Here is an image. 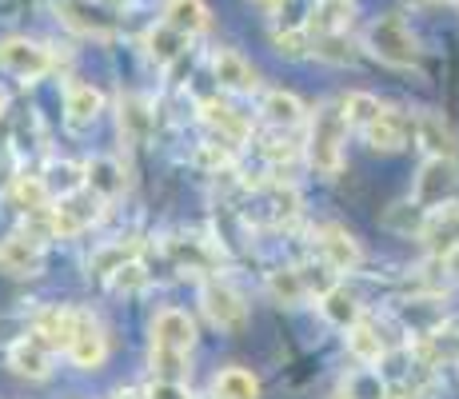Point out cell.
<instances>
[{
	"label": "cell",
	"instance_id": "1",
	"mask_svg": "<svg viewBox=\"0 0 459 399\" xmlns=\"http://www.w3.org/2000/svg\"><path fill=\"white\" fill-rule=\"evenodd\" d=\"M348 112L343 100H324L320 108L307 117V140H304V160L316 176H340L343 172V144H348Z\"/></svg>",
	"mask_w": 459,
	"mask_h": 399
},
{
	"label": "cell",
	"instance_id": "2",
	"mask_svg": "<svg viewBox=\"0 0 459 399\" xmlns=\"http://www.w3.org/2000/svg\"><path fill=\"white\" fill-rule=\"evenodd\" d=\"M364 48L387 68H416L420 65V40L411 37V29L395 13L376 16V21L368 24Z\"/></svg>",
	"mask_w": 459,
	"mask_h": 399
},
{
	"label": "cell",
	"instance_id": "3",
	"mask_svg": "<svg viewBox=\"0 0 459 399\" xmlns=\"http://www.w3.org/2000/svg\"><path fill=\"white\" fill-rule=\"evenodd\" d=\"M411 204L423 212H439L447 204H459V160L455 156H428L411 184Z\"/></svg>",
	"mask_w": 459,
	"mask_h": 399
},
{
	"label": "cell",
	"instance_id": "4",
	"mask_svg": "<svg viewBox=\"0 0 459 399\" xmlns=\"http://www.w3.org/2000/svg\"><path fill=\"white\" fill-rule=\"evenodd\" d=\"M200 308H204L212 327H220V332L236 335L248 327V299H244L240 288L224 276H204V283H200Z\"/></svg>",
	"mask_w": 459,
	"mask_h": 399
},
{
	"label": "cell",
	"instance_id": "5",
	"mask_svg": "<svg viewBox=\"0 0 459 399\" xmlns=\"http://www.w3.org/2000/svg\"><path fill=\"white\" fill-rule=\"evenodd\" d=\"M100 208H104V200L96 196V192H73V196H65V200H52V208H48V232L56 236V239H76L81 232H88V228L100 220Z\"/></svg>",
	"mask_w": 459,
	"mask_h": 399
},
{
	"label": "cell",
	"instance_id": "6",
	"mask_svg": "<svg viewBox=\"0 0 459 399\" xmlns=\"http://www.w3.org/2000/svg\"><path fill=\"white\" fill-rule=\"evenodd\" d=\"M0 68L8 76L24 80V84H32V80H44L56 68V56L29 37H8V40H0Z\"/></svg>",
	"mask_w": 459,
	"mask_h": 399
},
{
	"label": "cell",
	"instance_id": "7",
	"mask_svg": "<svg viewBox=\"0 0 459 399\" xmlns=\"http://www.w3.org/2000/svg\"><path fill=\"white\" fill-rule=\"evenodd\" d=\"M68 363L81 371H96L104 360H108V335H104V324L92 312L76 308V327H73V340H68Z\"/></svg>",
	"mask_w": 459,
	"mask_h": 399
},
{
	"label": "cell",
	"instance_id": "8",
	"mask_svg": "<svg viewBox=\"0 0 459 399\" xmlns=\"http://www.w3.org/2000/svg\"><path fill=\"white\" fill-rule=\"evenodd\" d=\"M312 239H316V252H320V260L328 264L335 272H356L359 264H364V247H359V239L348 232V228L340 224H316L312 228Z\"/></svg>",
	"mask_w": 459,
	"mask_h": 399
},
{
	"label": "cell",
	"instance_id": "9",
	"mask_svg": "<svg viewBox=\"0 0 459 399\" xmlns=\"http://www.w3.org/2000/svg\"><path fill=\"white\" fill-rule=\"evenodd\" d=\"M196 343V324L184 308H160L152 319V351H176V356H192Z\"/></svg>",
	"mask_w": 459,
	"mask_h": 399
},
{
	"label": "cell",
	"instance_id": "10",
	"mask_svg": "<svg viewBox=\"0 0 459 399\" xmlns=\"http://www.w3.org/2000/svg\"><path fill=\"white\" fill-rule=\"evenodd\" d=\"M44 268V244L29 232H13L0 239V272L4 276H16V280H29V276H40Z\"/></svg>",
	"mask_w": 459,
	"mask_h": 399
},
{
	"label": "cell",
	"instance_id": "11",
	"mask_svg": "<svg viewBox=\"0 0 459 399\" xmlns=\"http://www.w3.org/2000/svg\"><path fill=\"white\" fill-rule=\"evenodd\" d=\"M56 16L65 29L81 32V37H92V40L117 37V16H108L104 8L88 4V0H56Z\"/></svg>",
	"mask_w": 459,
	"mask_h": 399
},
{
	"label": "cell",
	"instance_id": "12",
	"mask_svg": "<svg viewBox=\"0 0 459 399\" xmlns=\"http://www.w3.org/2000/svg\"><path fill=\"white\" fill-rule=\"evenodd\" d=\"M299 216V192L284 180H272L255 192V220L272 228H284Z\"/></svg>",
	"mask_w": 459,
	"mask_h": 399
},
{
	"label": "cell",
	"instance_id": "13",
	"mask_svg": "<svg viewBox=\"0 0 459 399\" xmlns=\"http://www.w3.org/2000/svg\"><path fill=\"white\" fill-rule=\"evenodd\" d=\"M359 136H364L376 152H403V148H408V136H411V120L403 117L400 108L384 104V112H379Z\"/></svg>",
	"mask_w": 459,
	"mask_h": 399
},
{
	"label": "cell",
	"instance_id": "14",
	"mask_svg": "<svg viewBox=\"0 0 459 399\" xmlns=\"http://www.w3.org/2000/svg\"><path fill=\"white\" fill-rule=\"evenodd\" d=\"M8 368L21 379H48L52 376V348L37 335H21L8 343Z\"/></svg>",
	"mask_w": 459,
	"mask_h": 399
},
{
	"label": "cell",
	"instance_id": "15",
	"mask_svg": "<svg viewBox=\"0 0 459 399\" xmlns=\"http://www.w3.org/2000/svg\"><path fill=\"white\" fill-rule=\"evenodd\" d=\"M411 136H416V144L428 156H455L459 152L452 124L439 117V112H431V108H423V112L411 117Z\"/></svg>",
	"mask_w": 459,
	"mask_h": 399
},
{
	"label": "cell",
	"instance_id": "16",
	"mask_svg": "<svg viewBox=\"0 0 459 399\" xmlns=\"http://www.w3.org/2000/svg\"><path fill=\"white\" fill-rule=\"evenodd\" d=\"M200 120L212 128V140H220V144H232V148H240L244 140L252 136V124L240 117V112L232 108V104H224V100H208V104H200Z\"/></svg>",
	"mask_w": 459,
	"mask_h": 399
},
{
	"label": "cell",
	"instance_id": "17",
	"mask_svg": "<svg viewBox=\"0 0 459 399\" xmlns=\"http://www.w3.org/2000/svg\"><path fill=\"white\" fill-rule=\"evenodd\" d=\"M100 112H104V96H100V88H92V84H84V80H68L65 84V120H68V128H92L96 120H100Z\"/></svg>",
	"mask_w": 459,
	"mask_h": 399
},
{
	"label": "cell",
	"instance_id": "18",
	"mask_svg": "<svg viewBox=\"0 0 459 399\" xmlns=\"http://www.w3.org/2000/svg\"><path fill=\"white\" fill-rule=\"evenodd\" d=\"M212 76H216V84L224 88V92H255V88H260L255 68L236 48H220L216 56H212Z\"/></svg>",
	"mask_w": 459,
	"mask_h": 399
},
{
	"label": "cell",
	"instance_id": "19",
	"mask_svg": "<svg viewBox=\"0 0 459 399\" xmlns=\"http://www.w3.org/2000/svg\"><path fill=\"white\" fill-rule=\"evenodd\" d=\"M260 112L272 124V132H296L299 124H307V108L299 104V96L284 92V88H268L260 100Z\"/></svg>",
	"mask_w": 459,
	"mask_h": 399
},
{
	"label": "cell",
	"instance_id": "20",
	"mask_svg": "<svg viewBox=\"0 0 459 399\" xmlns=\"http://www.w3.org/2000/svg\"><path fill=\"white\" fill-rule=\"evenodd\" d=\"M316 304H320V316L328 319L332 327H340V332H351V327L364 319V304H359V296L348 288V283H335V288L324 291Z\"/></svg>",
	"mask_w": 459,
	"mask_h": 399
},
{
	"label": "cell",
	"instance_id": "21",
	"mask_svg": "<svg viewBox=\"0 0 459 399\" xmlns=\"http://www.w3.org/2000/svg\"><path fill=\"white\" fill-rule=\"evenodd\" d=\"M73 327H76V308H44L32 324V335L44 340L52 351H68V340H73Z\"/></svg>",
	"mask_w": 459,
	"mask_h": 399
},
{
	"label": "cell",
	"instance_id": "22",
	"mask_svg": "<svg viewBox=\"0 0 459 399\" xmlns=\"http://www.w3.org/2000/svg\"><path fill=\"white\" fill-rule=\"evenodd\" d=\"M420 239L431 247V252H452V247H459V204H447V208L431 212L428 224H423Z\"/></svg>",
	"mask_w": 459,
	"mask_h": 399
},
{
	"label": "cell",
	"instance_id": "23",
	"mask_svg": "<svg viewBox=\"0 0 459 399\" xmlns=\"http://www.w3.org/2000/svg\"><path fill=\"white\" fill-rule=\"evenodd\" d=\"M132 260H140V239H108L92 252L88 260V272H96L100 280H112L120 268H128Z\"/></svg>",
	"mask_w": 459,
	"mask_h": 399
},
{
	"label": "cell",
	"instance_id": "24",
	"mask_svg": "<svg viewBox=\"0 0 459 399\" xmlns=\"http://www.w3.org/2000/svg\"><path fill=\"white\" fill-rule=\"evenodd\" d=\"M188 37L184 32H176L172 24H152L148 29V37H144V48H148V60H152L156 68H168V65H176V60L184 56V48H188Z\"/></svg>",
	"mask_w": 459,
	"mask_h": 399
},
{
	"label": "cell",
	"instance_id": "25",
	"mask_svg": "<svg viewBox=\"0 0 459 399\" xmlns=\"http://www.w3.org/2000/svg\"><path fill=\"white\" fill-rule=\"evenodd\" d=\"M168 256L176 260V268L200 272V276L216 268V252H212V244H208V239H196V236H176V239H168Z\"/></svg>",
	"mask_w": 459,
	"mask_h": 399
},
{
	"label": "cell",
	"instance_id": "26",
	"mask_svg": "<svg viewBox=\"0 0 459 399\" xmlns=\"http://www.w3.org/2000/svg\"><path fill=\"white\" fill-rule=\"evenodd\" d=\"M84 176H88V192H96L104 204L117 200L120 188H125V168H120L112 156H92L84 164Z\"/></svg>",
	"mask_w": 459,
	"mask_h": 399
},
{
	"label": "cell",
	"instance_id": "27",
	"mask_svg": "<svg viewBox=\"0 0 459 399\" xmlns=\"http://www.w3.org/2000/svg\"><path fill=\"white\" fill-rule=\"evenodd\" d=\"M343 335H348V351H351V356H356L359 363H368V368L387 356V340H384V332H379L376 319L364 316L356 327H351V332H343Z\"/></svg>",
	"mask_w": 459,
	"mask_h": 399
},
{
	"label": "cell",
	"instance_id": "28",
	"mask_svg": "<svg viewBox=\"0 0 459 399\" xmlns=\"http://www.w3.org/2000/svg\"><path fill=\"white\" fill-rule=\"evenodd\" d=\"M208 4L204 0H168L164 8V24H172L176 32H184L188 40H196L200 32L208 29Z\"/></svg>",
	"mask_w": 459,
	"mask_h": 399
},
{
	"label": "cell",
	"instance_id": "29",
	"mask_svg": "<svg viewBox=\"0 0 459 399\" xmlns=\"http://www.w3.org/2000/svg\"><path fill=\"white\" fill-rule=\"evenodd\" d=\"M268 296L276 299L280 308H299L312 291H307V280H304V272H299V264L296 268H276V272H268Z\"/></svg>",
	"mask_w": 459,
	"mask_h": 399
},
{
	"label": "cell",
	"instance_id": "30",
	"mask_svg": "<svg viewBox=\"0 0 459 399\" xmlns=\"http://www.w3.org/2000/svg\"><path fill=\"white\" fill-rule=\"evenodd\" d=\"M356 4L351 0H316L312 8V37H328V32H348Z\"/></svg>",
	"mask_w": 459,
	"mask_h": 399
},
{
	"label": "cell",
	"instance_id": "31",
	"mask_svg": "<svg viewBox=\"0 0 459 399\" xmlns=\"http://www.w3.org/2000/svg\"><path fill=\"white\" fill-rule=\"evenodd\" d=\"M212 399H260V379L248 368H224L212 379Z\"/></svg>",
	"mask_w": 459,
	"mask_h": 399
},
{
	"label": "cell",
	"instance_id": "32",
	"mask_svg": "<svg viewBox=\"0 0 459 399\" xmlns=\"http://www.w3.org/2000/svg\"><path fill=\"white\" fill-rule=\"evenodd\" d=\"M343 395L348 399H387V379L379 376L376 368L359 363V368H351L348 376H343Z\"/></svg>",
	"mask_w": 459,
	"mask_h": 399
},
{
	"label": "cell",
	"instance_id": "33",
	"mask_svg": "<svg viewBox=\"0 0 459 399\" xmlns=\"http://www.w3.org/2000/svg\"><path fill=\"white\" fill-rule=\"evenodd\" d=\"M44 184H48L52 200H65V196H73V192L88 188V176H84V168L68 164V160H56V164H48V172H44Z\"/></svg>",
	"mask_w": 459,
	"mask_h": 399
},
{
	"label": "cell",
	"instance_id": "34",
	"mask_svg": "<svg viewBox=\"0 0 459 399\" xmlns=\"http://www.w3.org/2000/svg\"><path fill=\"white\" fill-rule=\"evenodd\" d=\"M13 200H16V208H24V212H48L52 208V192H48V184H44V176H16Z\"/></svg>",
	"mask_w": 459,
	"mask_h": 399
},
{
	"label": "cell",
	"instance_id": "35",
	"mask_svg": "<svg viewBox=\"0 0 459 399\" xmlns=\"http://www.w3.org/2000/svg\"><path fill=\"white\" fill-rule=\"evenodd\" d=\"M312 56L328 60V65H351L356 60V44L348 32H328V37H312Z\"/></svg>",
	"mask_w": 459,
	"mask_h": 399
},
{
	"label": "cell",
	"instance_id": "36",
	"mask_svg": "<svg viewBox=\"0 0 459 399\" xmlns=\"http://www.w3.org/2000/svg\"><path fill=\"white\" fill-rule=\"evenodd\" d=\"M343 112H348V124H351V128L364 132L368 124H372L379 112H384V100H379V96H372V92H348V96H343Z\"/></svg>",
	"mask_w": 459,
	"mask_h": 399
},
{
	"label": "cell",
	"instance_id": "37",
	"mask_svg": "<svg viewBox=\"0 0 459 399\" xmlns=\"http://www.w3.org/2000/svg\"><path fill=\"white\" fill-rule=\"evenodd\" d=\"M144 128H148V112H144V104H140L136 96L120 100V132H128V136H140Z\"/></svg>",
	"mask_w": 459,
	"mask_h": 399
},
{
	"label": "cell",
	"instance_id": "38",
	"mask_svg": "<svg viewBox=\"0 0 459 399\" xmlns=\"http://www.w3.org/2000/svg\"><path fill=\"white\" fill-rule=\"evenodd\" d=\"M108 283H112V288H117V291H140V288H144V283H148V272H144V264H140V260H132L128 268H120V272H117V276H112Z\"/></svg>",
	"mask_w": 459,
	"mask_h": 399
},
{
	"label": "cell",
	"instance_id": "39",
	"mask_svg": "<svg viewBox=\"0 0 459 399\" xmlns=\"http://www.w3.org/2000/svg\"><path fill=\"white\" fill-rule=\"evenodd\" d=\"M148 399H192V395H188V387L184 384H160V379H152Z\"/></svg>",
	"mask_w": 459,
	"mask_h": 399
},
{
	"label": "cell",
	"instance_id": "40",
	"mask_svg": "<svg viewBox=\"0 0 459 399\" xmlns=\"http://www.w3.org/2000/svg\"><path fill=\"white\" fill-rule=\"evenodd\" d=\"M436 264L444 268V276H455L459 280V247H452V252H439Z\"/></svg>",
	"mask_w": 459,
	"mask_h": 399
},
{
	"label": "cell",
	"instance_id": "41",
	"mask_svg": "<svg viewBox=\"0 0 459 399\" xmlns=\"http://www.w3.org/2000/svg\"><path fill=\"white\" fill-rule=\"evenodd\" d=\"M108 399H148V392H140V387H120V392H112Z\"/></svg>",
	"mask_w": 459,
	"mask_h": 399
},
{
	"label": "cell",
	"instance_id": "42",
	"mask_svg": "<svg viewBox=\"0 0 459 399\" xmlns=\"http://www.w3.org/2000/svg\"><path fill=\"white\" fill-rule=\"evenodd\" d=\"M255 4H260V8H268V13H276V8L284 4V0H255Z\"/></svg>",
	"mask_w": 459,
	"mask_h": 399
},
{
	"label": "cell",
	"instance_id": "43",
	"mask_svg": "<svg viewBox=\"0 0 459 399\" xmlns=\"http://www.w3.org/2000/svg\"><path fill=\"white\" fill-rule=\"evenodd\" d=\"M387 399H420L416 392H387Z\"/></svg>",
	"mask_w": 459,
	"mask_h": 399
},
{
	"label": "cell",
	"instance_id": "44",
	"mask_svg": "<svg viewBox=\"0 0 459 399\" xmlns=\"http://www.w3.org/2000/svg\"><path fill=\"white\" fill-rule=\"evenodd\" d=\"M0 117H4V96H0Z\"/></svg>",
	"mask_w": 459,
	"mask_h": 399
},
{
	"label": "cell",
	"instance_id": "45",
	"mask_svg": "<svg viewBox=\"0 0 459 399\" xmlns=\"http://www.w3.org/2000/svg\"><path fill=\"white\" fill-rule=\"evenodd\" d=\"M332 399H348V395H343V392H340V395H332Z\"/></svg>",
	"mask_w": 459,
	"mask_h": 399
}]
</instances>
